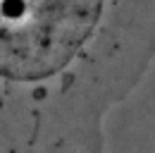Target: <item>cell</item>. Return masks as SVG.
I'll use <instances>...</instances> for the list:
<instances>
[{
	"label": "cell",
	"instance_id": "obj_1",
	"mask_svg": "<svg viewBox=\"0 0 155 153\" xmlns=\"http://www.w3.org/2000/svg\"><path fill=\"white\" fill-rule=\"evenodd\" d=\"M153 62L155 0H0V153H105Z\"/></svg>",
	"mask_w": 155,
	"mask_h": 153
}]
</instances>
